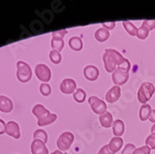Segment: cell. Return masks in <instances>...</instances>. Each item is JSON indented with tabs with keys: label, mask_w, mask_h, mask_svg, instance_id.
<instances>
[{
	"label": "cell",
	"mask_w": 155,
	"mask_h": 154,
	"mask_svg": "<svg viewBox=\"0 0 155 154\" xmlns=\"http://www.w3.org/2000/svg\"><path fill=\"white\" fill-rule=\"evenodd\" d=\"M105 70L108 73H114V70L121 65L126 59L123 57V55L115 49L108 48L105 50L102 57Z\"/></svg>",
	"instance_id": "1"
},
{
	"label": "cell",
	"mask_w": 155,
	"mask_h": 154,
	"mask_svg": "<svg viewBox=\"0 0 155 154\" xmlns=\"http://www.w3.org/2000/svg\"><path fill=\"white\" fill-rule=\"evenodd\" d=\"M33 113L37 118V124L39 126H45L54 123L57 120V115L51 113L50 111L46 109L43 105L36 104L33 109Z\"/></svg>",
	"instance_id": "2"
},
{
	"label": "cell",
	"mask_w": 155,
	"mask_h": 154,
	"mask_svg": "<svg viewBox=\"0 0 155 154\" xmlns=\"http://www.w3.org/2000/svg\"><path fill=\"white\" fill-rule=\"evenodd\" d=\"M131 69V64L129 61L126 59L121 65H119L114 72L111 74L112 81H114L115 86H122L128 81L129 79V71Z\"/></svg>",
	"instance_id": "3"
},
{
	"label": "cell",
	"mask_w": 155,
	"mask_h": 154,
	"mask_svg": "<svg viewBox=\"0 0 155 154\" xmlns=\"http://www.w3.org/2000/svg\"><path fill=\"white\" fill-rule=\"evenodd\" d=\"M155 93V87L151 83L146 82L140 86L137 92V100L143 105L146 104L150 99L152 95Z\"/></svg>",
	"instance_id": "4"
},
{
	"label": "cell",
	"mask_w": 155,
	"mask_h": 154,
	"mask_svg": "<svg viewBox=\"0 0 155 154\" xmlns=\"http://www.w3.org/2000/svg\"><path fill=\"white\" fill-rule=\"evenodd\" d=\"M17 77L20 82L27 83L32 78V70L31 67L24 61L17 62Z\"/></svg>",
	"instance_id": "5"
},
{
	"label": "cell",
	"mask_w": 155,
	"mask_h": 154,
	"mask_svg": "<svg viewBox=\"0 0 155 154\" xmlns=\"http://www.w3.org/2000/svg\"><path fill=\"white\" fill-rule=\"evenodd\" d=\"M67 30H59L52 33V40H51V47L53 50H57L61 52L64 47L63 37L67 34Z\"/></svg>",
	"instance_id": "6"
},
{
	"label": "cell",
	"mask_w": 155,
	"mask_h": 154,
	"mask_svg": "<svg viewBox=\"0 0 155 154\" xmlns=\"http://www.w3.org/2000/svg\"><path fill=\"white\" fill-rule=\"evenodd\" d=\"M74 140V134H72L71 132H64L59 136L57 140V146L59 149L62 151H66L71 148Z\"/></svg>",
	"instance_id": "7"
},
{
	"label": "cell",
	"mask_w": 155,
	"mask_h": 154,
	"mask_svg": "<svg viewBox=\"0 0 155 154\" xmlns=\"http://www.w3.org/2000/svg\"><path fill=\"white\" fill-rule=\"evenodd\" d=\"M88 103L92 109V110L96 114H104L107 111V105L106 103L101 100L100 97H97L96 96H92L88 99Z\"/></svg>",
	"instance_id": "8"
},
{
	"label": "cell",
	"mask_w": 155,
	"mask_h": 154,
	"mask_svg": "<svg viewBox=\"0 0 155 154\" xmlns=\"http://www.w3.org/2000/svg\"><path fill=\"white\" fill-rule=\"evenodd\" d=\"M35 72L36 77L40 81L45 82V83L50 81V79H51V71L47 65H45V64H37L35 66Z\"/></svg>",
	"instance_id": "9"
},
{
	"label": "cell",
	"mask_w": 155,
	"mask_h": 154,
	"mask_svg": "<svg viewBox=\"0 0 155 154\" xmlns=\"http://www.w3.org/2000/svg\"><path fill=\"white\" fill-rule=\"evenodd\" d=\"M60 88L63 94H74L76 90V82L74 79L66 78L61 82Z\"/></svg>",
	"instance_id": "10"
},
{
	"label": "cell",
	"mask_w": 155,
	"mask_h": 154,
	"mask_svg": "<svg viewBox=\"0 0 155 154\" xmlns=\"http://www.w3.org/2000/svg\"><path fill=\"white\" fill-rule=\"evenodd\" d=\"M6 133L9 136H12L16 139H19L21 137V131H20V126L19 124L14 122V121H10L8 123H7L6 124Z\"/></svg>",
	"instance_id": "11"
},
{
	"label": "cell",
	"mask_w": 155,
	"mask_h": 154,
	"mask_svg": "<svg viewBox=\"0 0 155 154\" xmlns=\"http://www.w3.org/2000/svg\"><path fill=\"white\" fill-rule=\"evenodd\" d=\"M121 97V88L118 86H114L105 96V100L109 103H114L116 102Z\"/></svg>",
	"instance_id": "12"
},
{
	"label": "cell",
	"mask_w": 155,
	"mask_h": 154,
	"mask_svg": "<svg viewBox=\"0 0 155 154\" xmlns=\"http://www.w3.org/2000/svg\"><path fill=\"white\" fill-rule=\"evenodd\" d=\"M100 75V70L94 65H88L84 69V76L88 81H96Z\"/></svg>",
	"instance_id": "13"
},
{
	"label": "cell",
	"mask_w": 155,
	"mask_h": 154,
	"mask_svg": "<svg viewBox=\"0 0 155 154\" xmlns=\"http://www.w3.org/2000/svg\"><path fill=\"white\" fill-rule=\"evenodd\" d=\"M43 141L35 139L31 145V150L33 154H48V150Z\"/></svg>",
	"instance_id": "14"
},
{
	"label": "cell",
	"mask_w": 155,
	"mask_h": 154,
	"mask_svg": "<svg viewBox=\"0 0 155 154\" xmlns=\"http://www.w3.org/2000/svg\"><path fill=\"white\" fill-rule=\"evenodd\" d=\"M13 109V103L8 97L0 96V110L2 113H10Z\"/></svg>",
	"instance_id": "15"
},
{
	"label": "cell",
	"mask_w": 155,
	"mask_h": 154,
	"mask_svg": "<svg viewBox=\"0 0 155 154\" xmlns=\"http://www.w3.org/2000/svg\"><path fill=\"white\" fill-rule=\"evenodd\" d=\"M125 130V125L124 123L122 120H116L112 123V133L117 137H120L124 135Z\"/></svg>",
	"instance_id": "16"
},
{
	"label": "cell",
	"mask_w": 155,
	"mask_h": 154,
	"mask_svg": "<svg viewBox=\"0 0 155 154\" xmlns=\"http://www.w3.org/2000/svg\"><path fill=\"white\" fill-rule=\"evenodd\" d=\"M124 145V140L122 137H117V136H114V138L110 139V141L109 143V148L110 149L114 152V153H116L117 151H119L122 147Z\"/></svg>",
	"instance_id": "17"
},
{
	"label": "cell",
	"mask_w": 155,
	"mask_h": 154,
	"mask_svg": "<svg viewBox=\"0 0 155 154\" xmlns=\"http://www.w3.org/2000/svg\"><path fill=\"white\" fill-rule=\"evenodd\" d=\"M114 122V117H112V115L109 111H106L104 114L100 116V123L105 128H110V126H112Z\"/></svg>",
	"instance_id": "18"
},
{
	"label": "cell",
	"mask_w": 155,
	"mask_h": 154,
	"mask_svg": "<svg viewBox=\"0 0 155 154\" xmlns=\"http://www.w3.org/2000/svg\"><path fill=\"white\" fill-rule=\"evenodd\" d=\"M151 111H152V109L149 104L142 105L141 107H140V110H139V118H140V120H141L142 122H145L148 119H150Z\"/></svg>",
	"instance_id": "19"
},
{
	"label": "cell",
	"mask_w": 155,
	"mask_h": 154,
	"mask_svg": "<svg viewBox=\"0 0 155 154\" xmlns=\"http://www.w3.org/2000/svg\"><path fill=\"white\" fill-rule=\"evenodd\" d=\"M110 31L106 30L105 28H100L95 33V37L98 42H105L110 38Z\"/></svg>",
	"instance_id": "20"
},
{
	"label": "cell",
	"mask_w": 155,
	"mask_h": 154,
	"mask_svg": "<svg viewBox=\"0 0 155 154\" xmlns=\"http://www.w3.org/2000/svg\"><path fill=\"white\" fill-rule=\"evenodd\" d=\"M69 46L74 51H80L83 48V41L80 37L74 36L69 40Z\"/></svg>",
	"instance_id": "21"
},
{
	"label": "cell",
	"mask_w": 155,
	"mask_h": 154,
	"mask_svg": "<svg viewBox=\"0 0 155 154\" xmlns=\"http://www.w3.org/2000/svg\"><path fill=\"white\" fill-rule=\"evenodd\" d=\"M86 97H87V93L82 88L76 89L75 92L74 93V100L78 103H83L86 100Z\"/></svg>",
	"instance_id": "22"
},
{
	"label": "cell",
	"mask_w": 155,
	"mask_h": 154,
	"mask_svg": "<svg viewBox=\"0 0 155 154\" xmlns=\"http://www.w3.org/2000/svg\"><path fill=\"white\" fill-rule=\"evenodd\" d=\"M123 26L125 29V31L127 32L130 35L135 36L137 35V28L130 21H123Z\"/></svg>",
	"instance_id": "23"
},
{
	"label": "cell",
	"mask_w": 155,
	"mask_h": 154,
	"mask_svg": "<svg viewBox=\"0 0 155 154\" xmlns=\"http://www.w3.org/2000/svg\"><path fill=\"white\" fill-rule=\"evenodd\" d=\"M34 138L35 139H39V140L43 141L44 143H47L48 141V134L45 130L38 129L34 133Z\"/></svg>",
	"instance_id": "24"
},
{
	"label": "cell",
	"mask_w": 155,
	"mask_h": 154,
	"mask_svg": "<svg viewBox=\"0 0 155 154\" xmlns=\"http://www.w3.org/2000/svg\"><path fill=\"white\" fill-rule=\"evenodd\" d=\"M49 59L54 64H60L61 61V55L57 50H52L49 53Z\"/></svg>",
	"instance_id": "25"
},
{
	"label": "cell",
	"mask_w": 155,
	"mask_h": 154,
	"mask_svg": "<svg viewBox=\"0 0 155 154\" xmlns=\"http://www.w3.org/2000/svg\"><path fill=\"white\" fill-rule=\"evenodd\" d=\"M149 34H150V31L147 29L146 27L144 26H140L139 28H137V36L138 39L140 40H144L146 39L148 36H149Z\"/></svg>",
	"instance_id": "26"
},
{
	"label": "cell",
	"mask_w": 155,
	"mask_h": 154,
	"mask_svg": "<svg viewBox=\"0 0 155 154\" xmlns=\"http://www.w3.org/2000/svg\"><path fill=\"white\" fill-rule=\"evenodd\" d=\"M40 92L43 96L47 97V96L51 94V87L48 85V84H44L43 83L40 86Z\"/></svg>",
	"instance_id": "27"
},
{
	"label": "cell",
	"mask_w": 155,
	"mask_h": 154,
	"mask_svg": "<svg viewBox=\"0 0 155 154\" xmlns=\"http://www.w3.org/2000/svg\"><path fill=\"white\" fill-rule=\"evenodd\" d=\"M146 146L150 147V149H155V134H151L146 138Z\"/></svg>",
	"instance_id": "28"
},
{
	"label": "cell",
	"mask_w": 155,
	"mask_h": 154,
	"mask_svg": "<svg viewBox=\"0 0 155 154\" xmlns=\"http://www.w3.org/2000/svg\"><path fill=\"white\" fill-rule=\"evenodd\" d=\"M150 148L148 146H143L138 149H136L133 154H150Z\"/></svg>",
	"instance_id": "29"
},
{
	"label": "cell",
	"mask_w": 155,
	"mask_h": 154,
	"mask_svg": "<svg viewBox=\"0 0 155 154\" xmlns=\"http://www.w3.org/2000/svg\"><path fill=\"white\" fill-rule=\"evenodd\" d=\"M135 149H136L135 145L132 144V143H128V144H126L125 147L124 148V149L122 151V154H133Z\"/></svg>",
	"instance_id": "30"
},
{
	"label": "cell",
	"mask_w": 155,
	"mask_h": 154,
	"mask_svg": "<svg viewBox=\"0 0 155 154\" xmlns=\"http://www.w3.org/2000/svg\"><path fill=\"white\" fill-rule=\"evenodd\" d=\"M142 26L146 27L149 31L155 29V20H145L142 23Z\"/></svg>",
	"instance_id": "31"
},
{
	"label": "cell",
	"mask_w": 155,
	"mask_h": 154,
	"mask_svg": "<svg viewBox=\"0 0 155 154\" xmlns=\"http://www.w3.org/2000/svg\"><path fill=\"white\" fill-rule=\"evenodd\" d=\"M101 25H102V28H105L106 30L110 31V30L114 29V27H115V25H116V22H115V21H111V22H103Z\"/></svg>",
	"instance_id": "32"
},
{
	"label": "cell",
	"mask_w": 155,
	"mask_h": 154,
	"mask_svg": "<svg viewBox=\"0 0 155 154\" xmlns=\"http://www.w3.org/2000/svg\"><path fill=\"white\" fill-rule=\"evenodd\" d=\"M97 154H115V153H114V152H112V151L110 149V148H109L108 145H105V146H103V147L100 149V151H98Z\"/></svg>",
	"instance_id": "33"
},
{
	"label": "cell",
	"mask_w": 155,
	"mask_h": 154,
	"mask_svg": "<svg viewBox=\"0 0 155 154\" xmlns=\"http://www.w3.org/2000/svg\"><path fill=\"white\" fill-rule=\"evenodd\" d=\"M6 123L2 120L0 119V135H2L6 132Z\"/></svg>",
	"instance_id": "34"
},
{
	"label": "cell",
	"mask_w": 155,
	"mask_h": 154,
	"mask_svg": "<svg viewBox=\"0 0 155 154\" xmlns=\"http://www.w3.org/2000/svg\"><path fill=\"white\" fill-rule=\"evenodd\" d=\"M151 123H155V110H152V111H151V114H150V119H149Z\"/></svg>",
	"instance_id": "35"
},
{
	"label": "cell",
	"mask_w": 155,
	"mask_h": 154,
	"mask_svg": "<svg viewBox=\"0 0 155 154\" xmlns=\"http://www.w3.org/2000/svg\"><path fill=\"white\" fill-rule=\"evenodd\" d=\"M51 154H67V152H62V151H60V150H55Z\"/></svg>",
	"instance_id": "36"
},
{
	"label": "cell",
	"mask_w": 155,
	"mask_h": 154,
	"mask_svg": "<svg viewBox=\"0 0 155 154\" xmlns=\"http://www.w3.org/2000/svg\"><path fill=\"white\" fill-rule=\"evenodd\" d=\"M150 131H151V134H155V123L152 125V127H151Z\"/></svg>",
	"instance_id": "37"
}]
</instances>
